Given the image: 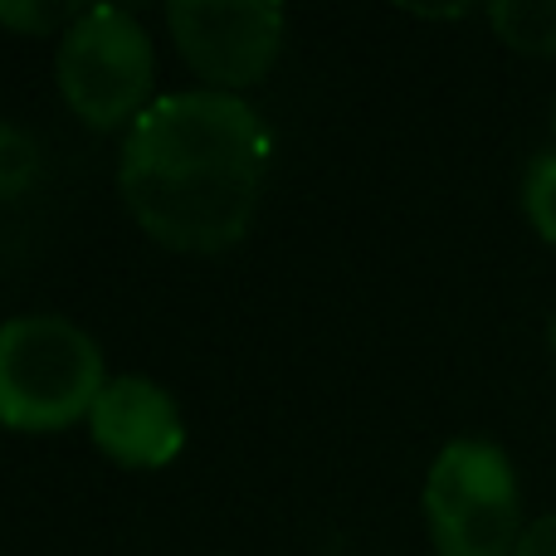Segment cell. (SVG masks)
Here are the masks:
<instances>
[{"instance_id": "1", "label": "cell", "mask_w": 556, "mask_h": 556, "mask_svg": "<svg viewBox=\"0 0 556 556\" xmlns=\"http://www.w3.org/2000/svg\"><path fill=\"white\" fill-rule=\"evenodd\" d=\"M269 172L264 117L240 93H166L132 123L117 186L132 220L181 254H220L250 235Z\"/></svg>"}, {"instance_id": "2", "label": "cell", "mask_w": 556, "mask_h": 556, "mask_svg": "<svg viewBox=\"0 0 556 556\" xmlns=\"http://www.w3.org/2000/svg\"><path fill=\"white\" fill-rule=\"evenodd\" d=\"M98 342L54 313L0 323V425L20 434H54L93 415L103 395Z\"/></svg>"}, {"instance_id": "3", "label": "cell", "mask_w": 556, "mask_h": 556, "mask_svg": "<svg viewBox=\"0 0 556 556\" xmlns=\"http://www.w3.org/2000/svg\"><path fill=\"white\" fill-rule=\"evenodd\" d=\"M425 522L440 556H513L528 532L513 459L489 440H450L425 473Z\"/></svg>"}, {"instance_id": "4", "label": "cell", "mask_w": 556, "mask_h": 556, "mask_svg": "<svg viewBox=\"0 0 556 556\" xmlns=\"http://www.w3.org/2000/svg\"><path fill=\"white\" fill-rule=\"evenodd\" d=\"M59 93L88 127L137 123L147 113L156 54L142 20L123 5H88L59 39Z\"/></svg>"}, {"instance_id": "5", "label": "cell", "mask_w": 556, "mask_h": 556, "mask_svg": "<svg viewBox=\"0 0 556 556\" xmlns=\"http://www.w3.org/2000/svg\"><path fill=\"white\" fill-rule=\"evenodd\" d=\"M166 25L181 59L215 93L260 84L283 49V10L264 0H172Z\"/></svg>"}, {"instance_id": "6", "label": "cell", "mask_w": 556, "mask_h": 556, "mask_svg": "<svg viewBox=\"0 0 556 556\" xmlns=\"http://www.w3.org/2000/svg\"><path fill=\"white\" fill-rule=\"evenodd\" d=\"M93 444L123 469H166L186 450L176 401L147 376H113L88 415Z\"/></svg>"}, {"instance_id": "7", "label": "cell", "mask_w": 556, "mask_h": 556, "mask_svg": "<svg viewBox=\"0 0 556 556\" xmlns=\"http://www.w3.org/2000/svg\"><path fill=\"white\" fill-rule=\"evenodd\" d=\"M489 25L518 54L556 59V0H498L489 5Z\"/></svg>"}, {"instance_id": "8", "label": "cell", "mask_w": 556, "mask_h": 556, "mask_svg": "<svg viewBox=\"0 0 556 556\" xmlns=\"http://www.w3.org/2000/svg\"><path fill=\"white\" fill-rule=\"evenodd\" d=\"M39 176V142L15 123H0V201H15Z\"/></svg>"}, {"instance_id": "9", "label": "cell", "mask_w": 556, "mask_h": 556, "mask_svg": "<svg viewBox=\"0 0 556 556\" xmlns=\"http://www.w3.org/2000/svg\"><path fill=\"white\" fill-rule=\"evenodd\" d=\"M522 211H528L532 230L556 244V152L532 156L528 176H522Z\"/></svg>"}, {"instance_id": "10", "label": "cell", "mask_w": 556, "mask_h": 556, "mask_svg": "<svg viewBox=\"0 0 556 556\" xmlns=\"http://www.w3.org/2000/svg\"><path fill=\"white\" fill-rule=\"evenodd\" d=\"M74 5H0V25L29 29V35H49L54 25H74Z\"/></svg>"}, {"instance_id": "11", "label": "cell", "mask_w": 556, "mask_h": 556, "mask_svg": "<svg viewBox=\"0 0 556 556\" xmlns=\"http://www.w3.org/2000/svg\"><path fill=\"white\" fill-rule=\"evenodd\" d=\"M513 556H556V513H547V518L532 522V528L518 538Z\"/></svg>"}, {"instance_id": "12", "label": "cell", "mask_w": 556, "mask_h": 556, "mask_svg": "<svg viewBox=\"0 0 556 556\" xmlns=\"http://www.w3.org/2000/svg\"><path fill=\"white\" fill-rule=\"evenodd\" d=\"M552 132H556V103H552Z\"/></svg>"}, {"instance_id": "13", "label": "cell", "mask_w": 556, "mask_h": 556, "mask_svg": "<svg viewBox=\"0 0 556 556\" xmlns=\"http://www.w3.org/2000/svg\"><path fill=\"white\" fill-rule=\"evenodd\" d=\"M552 352H556V323H552Z\"/></svg>"}]
</instances>
